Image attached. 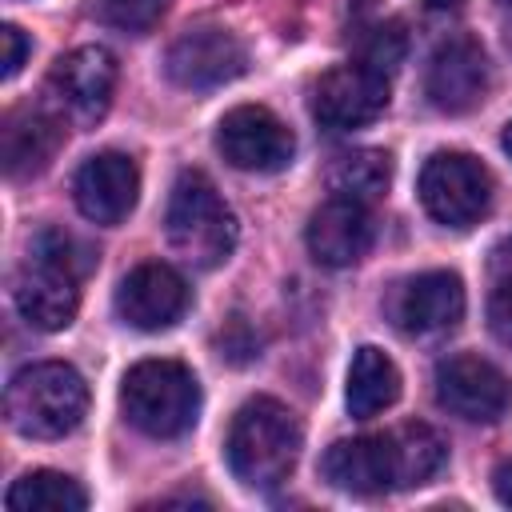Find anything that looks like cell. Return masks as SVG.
<instances>
[{"label":"cell","mask_w":512,"mask_h":512,"mask_svg":"<svg viewBox=\"0 0 512 512\" xmlns=\"http://www.w3.org/2000/svg\"><path fill=\"white\" fill-rule=\"evenodd\" d=\"M304 428L296 412L272 396H252L236 408L228 436H224V460L228 472L256 492H268L284 484L300 460Z\"/></svg>","instance_id":"cell-1"},{"label":"cell","mask_w":512,"mask_h":512,"mask_svg":"<svg viewBox=\"0 0 512 512\" xmlns=\"http://www.w3.org/2000/svg\"><path fill=\"white\" fill-rule=\"evenodd\" d=\"M88 260L80 252V244L60 232V228H44L32 244L28 256L12 280V304L16 312L36 328V332H60L76 320L80 308V276H84Z\"/></svg>","instance_id":"cell-2"},{"label":"cell","mask_w":512,"mask_h":512,"mask_svg":"<svg viewBox=\"0 0 512 512\" xmlns=\"http://www.w3.org/2000/svg\"><path fill=\"white\" fill-rule=\"evenodd\" d=\"M88 412V384L64 360H40L20 368L4 392L8 424L28 440H60L80 428Z\"/></svg>","instance_id":"cell-3"},{"label":"cell","mask_w":512,"mask_h":512,"mask_svg":"<svg viewBox=\"0 0 512 512\" xmlns=\"http://www.w3.org/2000/svg\"><path fill=\"white\" fill-rule=\"evenodd\" d=\"M120 412L136 432L176 440L200 416V384L180 360H140L120 380Z\"/></svg>","instance_id":"cell-4"},{"label":"cell","mask_w":512,"mask_h":512,"mask_svg":"<svg viewBox=\"0 0 512 512\" xmlns=\"http://www.w3.org/2000/svg\"><path fill=\"white\" fill-rule=\"evenodd\" d=\"M164 232L172 252L184 256L192 268H220L236 248V216L220 200L216 184L196 168H184L176 176L164 212Z\"/></svg>","instance_id":"cell-5"},{"label":"cell","mask_w":512,"mask_h":512,"mask_svg":"<svg viewBox=\"0 0 512 512\" xmlns=\"http://www.w3.org/2000/svg\"><path fill=\"white\" fill-rule=\"evenodd\" d=\"M424 212L444 228H472L492 204V176L468 152H432L416 180Z\"/></svg>","instance_id":"cell-6"},{"label":"cell","mask_w":512,"mask_h":512,"mask_svg":"<svg viewBox=\"0 0 512 512\" xmlns=\"http://www.w3.org/2000/svg\"><path fill=\"white\" fill-rule=\"evenodd\" d=\"M112 92H116V56L100 44H80L64 52L44 80L48 108L72 128H92L108 112Z\"/></svg>","instance_id":"cell-7"},{"label":"cell","mask_w":512,"mask_h":512,"mask_svg":"<svg viewBox=\"0 0 512 512\" xmlns=\"http://www.w3.org/2000/svg\"><path fill=\"white\" fill-rule=\"evenodd\" d=\"M220 156L240 172H280L296 156L292 128L264 104H240L216 124Z\"/></svg>","instance_id":"cell-8"},{"label":"cell","mask_w":512,"mask_h":512,"mask_svg":"<svg viewBox=\"0 0 512 512\" xmlns=\"http://www.w3.org/2000/svg\"><path fill=\"white\" fill-rule=\"evenodd\" d=\"M436 404L468 424H496L512 404V384L492 360L456 352L436 364Z\"/></svg>","instance_id":"cell-9"},{"label":"cell","mask_w":512,"mask_h":512,"mask_svg":"<svg viewBox=\"0 0 512 512\" xmlns=\"http://www.w3.org/2000/svg\"><path fill=\"white\" fill-rule=\"evenodd\" d=\"M248 68V52L236 40V32L216 28V24H200L188 28L172 40L168 56H164V72L172 84L192 88V92H208L220 84H232L240 72Z\"/></svg>","instance_id":"cell-10"},{"label":"cell","mask_w":512,"mask_h":512,"mask_svg":"<svg viewBox=\"0 0 512 512\" xmlns=\"http://www.w3.org/2000/svg\"><path fill=\"white\" fill-rule=\"evenodd\" d=\"M388 76L360 64V60H348V64H336L328 68L316 88H312V116L332 128V132H348V128H364L372 124L384 108H388Z\"/></svg>","instance_id":"cell-11"},{"label":"cell","mask_w":512,"mask_h":512,"mask_svg":"<svg viewBox=\"0 0 512 512\" xmlns=\"http://www.w3.org/2000/svg\"><path fill=\"white\" fill-rule=\"evenodd\" d=\"M188 312V284L164 260L136 264L116 288V316L136 332H164Z\"/></svg>","instance_id":"cell-12"},{"label":"cell","mask_w":512,"mask_h":512,"mask_svg":"<svg viewBox=\"0 0 512 512\" xmlns=\"http://www.w3.org/2000/svg\"><path fill=\"white\" fill-rule=\"evenodd\" d=\"M388 316L404 336H440L464 316V284L456 272H420L392 288Z\"/></svg>","instance_id":"cell-13"},{"label":"cell","mask_w":512,"mask_h":512,"mask_svg":"<svg viewBox=\"0 0 512 512\" xmlns=\"http://www.w3.org/2000/svg\"><path fill=\"white\" fill-rule=\"evenodd\" d=\"M424 92H428L432 108H440L448 116L472 112L488 96V56H484L480 40L448 36L444 44H436L428 72H424Z\"/></svg>","instance_id":"cell-14"},{"label":"cell","mask_w":512,"mask_h":512,"mask_svg":"<svg viewBox=\"0 0 512 512\" xmlns=\"http://www.w3.org/2000/svg\"><path fill=\"white\" fill-rule=\"evenodd\" d=\"M72 196L84 220L92 224H120L140 196V172L136 160L124 152H96L88 156L72 176Z\"/></svg>","instance_id":"cell-15"},{"label":"cell","mask_w":512,"mask_h":512,"mask_svg":"<svg viewBox=\"0 0 512 512\" xmlns=\"http://www.w3.org/2000/svg\"><path fill=\"white\" fill-rule=\"evenodd\" d=\"M308 252L316 264L324 268H348L356 260L368 256L372 240H376V220L372 208L360 200H344V196H328L312 220H308Z\"/></svg>","instance_id":"cell-16"},{"label":"cell","mask_w":512,"mask_h":512,"mask_svg":"<svg viewBox=\"0 0 512 512\" xmlns=\"http://www.w3.org/2000/svg\"><path fill=\"white\" fill-rule=\"evenodd\" d=\"M320 472L332 488L352 492V496H380L388 488H396V448H392V432L380 436H352V440H336L324 460Z\"/></svg>","instance_id":"cell-17"},{"label":"cell","mask_w":512,"mask_h":512,"mask_svg":"<svg viewBox=\"0 0 512 512\" xmlns=\"http://www.w3.org/2000/svg\"><path fill=\"white\" fill-rule=\"evenodd\" d=\"M64 140V120L52 108H12L0 124V164L8 180L40 176Z\"/></svg>","instance_id":"cell-18"},{"label":"cell","mask_w":512,"mask_h":512,"mask_svg":"<svg viewBox=\"0 0 512 512\" xmlns=\"http://www.w3.org/2000/svg\"><path fill=\"white\" fill-rule=\"evenodd\" d=\"M400 396V368L372 344L356 348L352 368H348V384H344V404L356 420H368L384 408H392Z\"/></svg>","instance_id":"cell-19"},{"label":"cell","mask_w":512,"mask_h":512,"mask_svg":"<svg viewBox=\"0 0 512 512\" xmlns=\"http://www.w3.org/2000/svg\"><path fill=\"white\" fill-rule=\"evenodd\" d=\"M392 184V156L380 148H356L336 156V164L328 168V192L344 196V200H360L372 204L388 192Z\"/></svg>","instance_id":"cell-20"},{"label":"cell","mask_w":512,"mask_h":512,"mask_svg":"<svg viewBox=\"0 0 512 512\" xmlns=\"http://www.w3.org/2000/svg\"><path fill=\"white\" fill-rule=\"evenodd\" d=\"M4 500H8L12 512H84L88 508V492L72 476L52 472V468L24 472L8 488Z\"/></svg>","instance_id":"cell-21"},{"label":"cell","mask_w":512,"mask_h":512,"mask_svg":"<svg viewBox=\"0 0 512 512\" xmlns=\"http://www.w3.org/2000/svg\"><path fill=\"white\" fill-rule=\"evenodd\" d=\"M392 448H396V488H420L428 484L440 468H444V440L436 428L428 424H404L392 432Z\"/></svg>","instance_id":"cell-22"},{"label":"cell","mask_w":512,"mask_h":512,"mask_svg":"<svg viewBox=\"0 0 512 512\" xmlns=\"http://www.w3.org/2000/svg\"><path fill=\"white\" fill-rule=\"evenodd\" d=\"M404 56H408V32L400 20H380V24L364 28V36L356 44V60L384 76H392L404 64Z\"/></svg>","instance_id":"cell-23"},{"label":"cell","mask_w":512,"mask_h":512,"mask_svg":"<svg viewBox=\"0 0 512 512\" xmlns=\"http://www.w3.org/2000/svg\"><path fill=\"white\" fill-rule=\"evenodd\" d=\"M168 0H92L88 4V16L104 28H116V32H152L164 16Z\"/></svg>","instance_id":"cell-24"},{"label":"cell","mask_w":512,"mask_h":512,"mask_svg":"<svg viewBox=\"0 0 512 512\" xmlns=\"http://www.w3.org/2000/svg\"><path fill=\"white\" fill-rule=\"evenodd\" d=\"M28 52H32L28 36H24L16 24H4V28H0V76L12 80V76L20 72V64H24Z\"/></svg>","instance_id":"cell-25"},{"label":"cell","mask_w":512,"mask_h":512,"mask_svg":"<svg viewBox=\"0 0 512 512\" xmlns=\"http://www.w3.org/2000/svg\"><path fill=\"white\" fill-rule=\"evenodd\" d=\"M488 320H492V332H496L504 344H512V280L492 292V300H488Z\"/></svg>","instance_id":"cell-26"},{"label":"cell","mask_w":512,"mask_h":512,"mask_svg":"<svg viewBox=\"0 0 512 512\" xmlns=\"http://www.w3.org/2000/svg\"><path fill=\"white\" fill-rule=\"evenodd\" d=\"M488 272H492L500 284L512 280V232H504V236L492 244V252H488Z\"/></svg>","instance_id":"cell-27"},{"label":"cell","mask_w":512,"mask_h":512,"mask_svg":"<svg viewBox=\"0 0 512 512\" xmlns=\"http://www.w3.org/2000/svg\"><path fill=\"white\" fill-rule=\"evenodd\" d=\"M492 492H496V500H500L504 508H512V456L496 464V472H492Z\"/></svg>","instance_id":"cell-28"},{"label":"cell","mask_w":512,"mask_h":512,"mask_svg":"<svg viewBox=\"0 0 512 512\" xmlns=\"http://www.w3.org/2000/svg\"><path fill=\"white\" fill-rule=\"evenodd\" d=\"M500 144H504V152H508V156H512V120H508V124H504V136H500Z\"/></svg>","instance_id":"cell-29"},{"label":"cell","mask_w":512,"mask_h":512,"mask_svg":"<svg viewBox=\"0 0 512 512\" xmlns=\"http://www.w3.org/2000/svg\"><path fill=\"white\" fill-rule=\"evenodd\" d=\"M428 8H456V0H428Z\"/></svg>","instance_id":"cell-30"},{"label":"cell","mask_w":512,"mask_h":512,"mask_svg":"<svg viewBox=\"0 0 512 512\" xmlns=\"http://www.w3.org/2000/svg\"><path fill=\"white\" fill-rule=\"evenodd\" d=\"M508 52H512V28H508Z\"/></svg>","instance_id":"cell-31"},{"label":"cell","mask_w":512,"mask_h":512,"mask_svg":"<svg viewBox=\"0 0 512 512\" xmlns=\"http://www.w3.org/2000/svg\"><path fill=\"white\" fill-rule=\"evenodd\" d=\"M356 4H372V0H356Z\"/></svg>","instance_id":"cell-32"},{"label":"cell","mask_w":512,"mask_h":512,"mask_svg":"<svg viewBox=\"0 0 512 512\" xmlns=\"http://www.w3.org/2000/svg\"><path fill=\"white\" fill-rule=\"evenodd\" d=\"M504 4H512V0H504Z\"/></svg>","instance_id":"cell-33"}]
</instances>
